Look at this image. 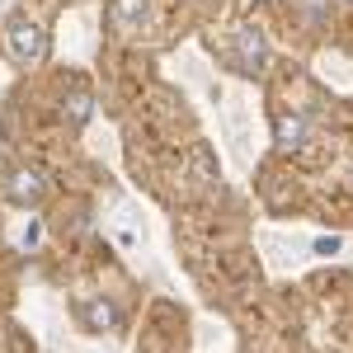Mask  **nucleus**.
I'll return each mask as SVG.
<instances>
[{"instance_id": "7", "label": "nucleus", "mask_w": 353, "mask_h": 353, "mask_svg": "<svg viewBox=\"0 0 353 353\" xmlns=\"http://www.w3.org/2000/svg\"><path fill=\"white\" fill-rule=\"evenodd\" d=\"M66 104H71V123H85V118H90V94H85V90H76Z\"/></svg>"}, {"instance_id": "2", "label": "nucleus", "mask_w": 353, "mask_h": 353, "mask_svg": "<svg viewBox=\"0 0 353 353\" xmlns=\"http://www.w3.org/2000/svg\"><path fill=\"white\" fill-rule=\"evenodd\" d=\"M76 316H81L85 330H118V306L104 297H76Z\"/></svg>"}, {"instance_id": "1", "label": "nucleus", "mask_w": 353, "mask_h": 353, "mask_svg": "<svg viewBox=\"0 0 353 353\" xmlns=\"http://www.w3.org/2000/svg\"><path fill=\"white\" fill-rule=\"evenodd\" d=\"M52 48V38H48V28L33 24V19H19V24H10V52L19 57V61H43Z\"/></svg>"}, {"instance_id": "3", "label": "nucleus", "mask_w": 353, "mask_h": 353, "mask_svg": "<svg viewBox=\"0 0 353 353\" xmlns=\"http://www.w3.org/2000/svg\"><path fill=\"white\" fill-rule=\"evenodd\" d=\"M236 57H241V71H264V57H269L264 33L259 28H241L236 33Z\"/></svg>"}, {"instance_id": "6", "label": "nucleus", "mask_w": 353, "mask_h": 353, "mask_svg": "<svg viewBox=\"0 0 353 353\" xmlns=\"http://www.w3.org/2000/svg\"><path fill=\"white\" fill-rule=\"evenodd\" d=\"M109 14H113V24H118V28H137L141 19H146V0H113Z\"/></svg>"}, {"instance_id": "4", "label": "nucleus", "mask_w": 353, "mask_h": 353, "mask_svg": "<svg viewBox=\"0 0 353 353\" xmlns=\"http://www.w3.org/2000/svg\"><path fill=\"white\" fill-rule=\"evenodd\" d=\"M273 137H278L283 151H297L301 141H306V118L301 113H278L273 118Z\"/></svg>"}, {"instance_id": "5", "label": "nucleus", "mask_w": 353, "mask_h": 353, "mask_svg": "<svg viewBox=\"0 0 353 353\" xmlns=\"http://www.w3.org/2000/svg\"><path fill=\"white\" fill-rule=\"evenodd\" d=\"M10 198L14 203H38L43 198V174L38 170H14L10 174Z\"/></svg>"}]
</instances>
